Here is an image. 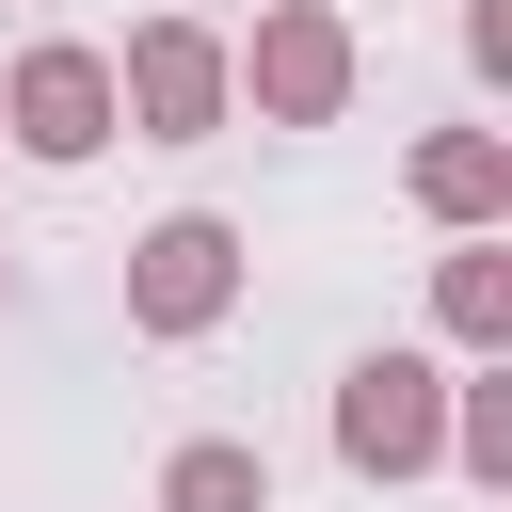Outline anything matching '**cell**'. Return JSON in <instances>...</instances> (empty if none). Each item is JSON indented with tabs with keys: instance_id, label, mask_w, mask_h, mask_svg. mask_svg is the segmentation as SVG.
Returning <instances> with one entry per match:
<instances>
[{
	"instance_id": "6da1fadb",
	"label": "cell",
	"mask_w": 512,
	"mask_h": 512,
	"mask_svg": "<svg viewBox=\"0 0 512 512\" xmlns=\"http://www.w3.org/2000/svg\"><path fill=\"white\" fill-rule=\"evenodd\" d=\"M224 80L256 96V128H336V112H352V80H368V48H352V16H336V0H272V16L224 48Z\"/></svg>"
},
{
	"instance_id": "7a4b0ae2",
	"label": "cell",
	"mask_w": 512,
	"mask_h": 512,
	"mask_svg": "<svg viewBox=\"0 0 512 512\" xmlns=\"http://www.w3.org/2000/svg\"><path fill=\"white\" fill-rule=\"evenodd\" d=\"M112 112H128V144H208V128H240L224 32H208V16H128V48H112Z\"/></svg>"
},
{
	"instance_id": "3957f363",
	"label": "cell",
	"mask_w": 512,
	"mask_h": 512,
	"mask_svg": "<svg viewBox=\"0 0 512 512\" xmlns=\"http://www.w3.org/2000/svg\"><path fill=\"white\" fill-rule=\"evenodd\" d=\"M336 464H352V480H432V464H448V368L400 352V336L352 352V368H336Z\"/></svg>"
},
{
	"instance_id": "277c9868",
	"label": "cell",
	"mask_w": 512,
	"mask_h": 512,
	"mask_svg": "<svg viewBox=\"0 0 512 512\" xmlns=\"http://www.w3.org/2000/svg\"><path fill=\"white\" fill-rule=\"evenodd\" d=\"M112 128H128V112H112V48H80V32H32V48L0 64V144H16V160L80 176Z\"/></svg>"
},
{
	"instance_id": "5b68a950",
	"label": "cell",
	"mask_w": 512,
	"mask_h": 512,
	"mask_svg": "<svg viewBox=\"0 0 512 512\" xmlns=\"http://www.w3.org/2000/svg\"><path fill=\"white\" fill-rule=\"evenodd\" d=\"M224 304H240V224H224V208H160V224L128 240V336L176 352V336H208Z\"/></svg>"
},
{
	"instance_id": "8992f818",
	"label": "cell",
	"mask_w": 512,
	"mask_h": 512,
	"mask_svg": "<svg viewBox=\"0 0 512 512\" xmlns=\"http://www.w3.org/2000/svg\"><path fill=\"white\" fill-rule=\"evenodd\" d=\"M400 192L448 224V240H480V224H512V128H432L416 160H400Z\"/></svg>"
},
{
	"instance_id": "52a82bcc",
	"label": "cell",
	"mask_w": 512,
	"mask_h": 512,
	"mask_svg": "<svg viewBox=\"0 0 512 512\" xmlns=\"http://www.w3.org/2000/svg\"><path fill=\"white\" fill-rule=\"evenodd\" d=\"M432 336L480 368V352H512V224H480V240H448L432 256Z\"/></svg>"
},
{
	"instance_id": "ba28073f",
	"label": "cell",
	"mask_w": 512,
	"mask_h": 512,
	"mask_svg": "<svg viewBox=\"0 0 512 512\" xmlns=\"http://www.w3.org/2000/svg\"><path fill=\"white\" fill-rule=\"evenodd\" d=\"M160 512H272V448L256 432H176L160 448Z\"/></svg>"
},
{
	"instance_id": "9c48e42d",
	"label": "cell",
	"mask_w": 512,
	"mask_h": 512,
	"mask_svg": "<svg viewBox=\"0 0 512 512\" xmlns=\"http://www.w3.org/2000/svg\"><path fill=\"white\" fill-rule=\"evenodd\" d=\"M448 480H480V496H512V352H480V368H448Z\"/></svg>"
},
{
	"instance_id": "30bf717a",
	"label": "cell",
	"mask_w": 512,
	"mask_h": 512,
	"mask_svg": "<svg viewBox=\"0 0 512 512\" xmlns=\"http://www.w3.org/2000/svg\"><path fill=\"white\" fill-rule=\"evenodd\" d=\"M464 64H480V80H512V0H464Z\"/></svg>"
},
{
	"instance_id": "8fae6325",
	"label": "cell",
	"mask_w": 512,
	"mask_h": 512,
	"mask_svg": "<svg viewBox=\"0 0 512 512\" xmlns=\"http://www.w3.org/2000/svg\"><path fill=\"white\" fill-rule=\"evenodd\" d=\"M0 304H16V256H0Z\"/></svg>"
}]
</instances>
